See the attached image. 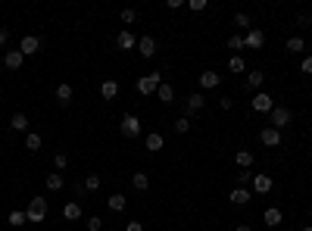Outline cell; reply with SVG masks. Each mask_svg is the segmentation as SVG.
<instances>
[{
	"label": "cell",
	"mask_w": 312,
	"mask_h": 231,
	"mask_svg": "<svg viewBox=\"0 0 312 231\" xmlns=\"http://www.w3.org/2000/svg\"><path fill=\"white\" fill-rule=\"evenodd\" d=\"M87 231H103V219L100 216H91L87 219Z\"/></svg>",
	"instance_id": "cell-39"
},
{
	"label": "cell",
	"mask_w": 312,
	"mask_h": 231,
	"mask_svg": "<svg viewBox=\"0 0 312 231\" xmlns=\"http://www.w3.org/2000/svg\"><path fill=\"white\" fill-rule=\"evenodd\" d=\"M188 7H191L194 13H203V10H206V0H191V4H188Z\"/></svg>",
	"instance_id": "cell-41"
},
{
	"label": "cell",
	"mask_w": 312,
	"mask_h": 231,
	"mask_svg": "<svg viewBox=\"0 0 312 231\" xmlns=\"http://www.w3.org/2000/svg\"><path fill=\"white\" fill-rule=\"evenodd\" d=\"M234 163L241 166V169H250V166L256 163V156H253V150H237V153H234Z\"/></svg>",
	"instance_id": "cell-19"
},
{
	"label": "cell",
	"mask_w": 312,
	"mask_h": 231,
	"mask_svg": "<svg viewBox=\"0 0 312 231\" xmlns=\"http://www.w3.org/2000/svg\"><path fill=\"white\" fill-rule=\"evenodd\" d=\"M19 50H22V57H34V53L41 50V38H34V34H25V38L19 41Z\"/></svg>",
	"instance_id": "cell-8"
},
{
	"label": "cell",
	"mask_w": 312,
	"mask_h": 231,
	"mask_svg": "<svg viewBox=\"0 0 312 231\" xmlns=\"http://www.w3.org/2000/svg\"><path fill=\"white\" fill-rule=\"evenodd\" d=\"M106 203H109V209H113V212H122V209L128 206V197H125V194H113Z\"/></svg>",
	"instance_id": "cell-27"
},
{
	"label": "cell",
	"mask_w": 312,
	"mask_h": 231,
	"mask_svg": "<svg viewBox=\"0 0 312 231\" xmlns=\"http://www.w3.org/2000/svg\"><path fill=\"white\" fill-rule=\"evenodd\" d=\"M156 97H159V103H175V87L162 81V84H159V91H156Z\"/></svg>",
	"instance_id": "cell-20"
},
{
	"label": "cell",
	"mask_w": 312,
	"mask_h": 231,
	"mask_svg": "<svg viewBox=\"0 0 312 231\" xmlns=\"http://www.w3.org/2000/svg\"><path fill=\"white\" fill-rule=\"evenodd\" d=\"M7 41H10V28L0 25V47H7Z\"/></svg>",
	"instance_id": "cell-43"
},
{
	"label": "cell",
	"mask_w": 312,
	"mask_h": 231,
	"mask_svg": "<svg viewBox=\"0 0 312 231\" xmlns=\"http://www.w3.org/2000/svg\"><path fill=\"white\" fill-rule=\"evenodd\" d=\"M259 141L265 147H281V131L278 128H272V125H265L262 128V134H259Z\"/></svg>",
	"instance_id": "cell-9"
},
{
	"label": "cell",
	"mask_w": 312,
	"mask_h": 231,
	"mask_svg": "<svg viewBox=\"0 0 312 231\" xmlns=\"http://www.w3.org/2000/svg\"><path fill=\"white\" fill-rule=\"evenodd\" d=\"M25 222H28V219H25V212H22V209H13V212H10V225L19 228V225H25Z\"/></svg>",
	"instance_id": "cell-33"
},
{
	"label": "cell",
	"mask_w": 312,
	"mask_h": 231,
	"mask_svg": "<svg viewBox=\"0 0 312 231\" xmlns=\"http://www.w3.org/2000/svg\"><path fill=\"white\" fill-rule=\"evenodd\" d=\"M262 81H265V75L259 72V69H253V72L247 75V87H253V91H259V87H262Z\"/></svg>",
	"instance_id": "cell-28"
},
{
	"label": "cell",
	"mask_w": 312,
	"mask_h": 231,
	"mask_svg": "<svg viewBox=\"0 0 312 231\" xmlns=\"http://www.w3.org/2000/svg\"><path fill=\"white\" fill-rule=\"evenodd\" d=\"M175 131H178V134H188V131H191V119H188V116H178V119H175Z\"/></svg>",
	"instance_id": "cell-32"
},
{
	"label": "cell",
	"mask_w": 312,
	"mask_h": 231,
	"mask_svg": "<svg viewBox=\"0 0 312 231\" xmlns=\"http://www.w3.org/2000/svg\"><path fill=\"white\" fill-rule=\"evenodd\" d=\"M116 44H119V50H138V38L128 28H122L119 31V38H116Z\"/></svg>",
	"instance_id": "cell-15"
},
{
	"label": "cell",
	"mask_w": 312,
	"mask_h": 231,
	"mask_svg": "<svg viewBox=\"0 0 312 231\" xmlns=\"http://www.w3.org/2000/svg\"><path fill=\"white\" fill-rule=\"evenodd\" d=\"M25 219H28L31 225H41V222L47 219V200H44V197H31V203H28V209H25Z\"/></svg>",
	"instance_id": "cell-1"
},
{
	"label": "cell",
	"mask_w": 312,
	"mask_h": 231,
	"mask_svg": "<svg viewBox=\"0 0 312 231\" xmlns=\"http://www.w3.org/2000/svg\"><path fill=\"white\" fill-rule=\"evenodd\" d=\"M135 19H138V10H131V7L122 10V22H125V25H135Z\"/></svg>",
	"instance_id": "cell-37"
},
{
	"label": "cell",
	"mask_w": 312,
	"mask_h": 231,
	"mask_svg": "<svg viewBox=\"0 0 312 231\" xmlns=\"http://www.w3.org/2000/svg\"><path fill=\"white\" fill-rule=\"evenodd\" d=\"M63 184H66V178H63L60 172H53V175H47V178H44V188H47V191H63Z\"/></svg>",
	"instance_id": "cell-23"
},
{
	"label": "cell",
	"mask_w": 312,
	"mask_h": 231,
	"mask_svg": "<svg viewBox=\"0 0 312 231\" xmlns=\"http://www.w3.org/2000/svg\"><path fill=\"white\" fill-rule=\"evenodd\" d=\"M41 144H44V137H41L38 131H28V134H25V150L34 153V150H41Z\"/></svg>",
	"instance_id": "cell-26"
},
{
	"label": "cell",
	"mask_w": 312,
	"mask_h": 231,
	"mask_svg": "<svg viewBox=\"0 0 312 231\" xmlns=\"http://www.w3.org/2000/svg\"><path fill=\"white\" fill-rule=\"evenodd\" d=\"M218 84H222V75L212 72V69H206V72L200 75V87H203V91H212V87H218Z\"/></svg>",
	"instance_id": "cell-14"
},
{
	"label": "cell",
	"mask_w": 312,
	"mask_h": 231,
	"mask_svg": "<svg viewBox=\"0 0 312 231\" xmlns=\"http://www.w3.org/2000/svg\"><path fill=\"white\" fill-rule=\"evenodd\" d=\"M159 84H162V75H159V72H150V75H141V78H138V94H144V97H150V94H156V91H159Z\"/></svg>",
	"instance_id": "cell-2"
},
{
	"label": "cell",
	"mask_w": 312,
	"mask_h": 231,
	"mask_svg": "<svg viewBox=\"0 0 312 231\" xmlns=\"http://www.w3.org/2000/svg\"><path fill=\"white\" fill-rule=\"evenodd\" d=\"M228 200H231L234 206H247V203L253 200V191H250V188H234Z\"/></svg>",
	"instance_id": "cell-12"
},
{
	"label": "cell",
	"mask_w": 312,
	"mask_h": 231,
	"mask_svg": "<svg viewBox=\"0 0 312 231\" xmlns=\"http://www.w3.org/2000/svg\"><path fill=\"white\" fill-rule=\"evenodd\" d=\"M22 63H25L22 50H7V53H4V66L13 69V72H16V69H22Z\"/></svg>",
	"instance_id": "cell-10"
},
{
	"label": "cell",
	"mask_w": 312,
	"mask_h": 231,
	"mask_svg": "<svg viewBox=\"0 0 312 231\" xmlns=\"http://www.w3.org/2000/svg\"><path fill=\"white\" fill-rule=\"evenodd\" d=\"M265 44V31L262 28H250L247 34H244V47H253V50H259Z\"/></svg>",
	"instance_id": "cell-7"
},
{
	"label": "cell",
	"mask_w": 312,
	"mask_h": 231,
	"mask_svg": "<svg viewBox=\"0 0 312 231\" xmlns=\"http://www.w3.org/2000/svg\"><path fill=\"white\" fill-rule=\"evenodd\" d=\"M234 25H237V28H247V31L253 28V25H250V16H247V13H237V16H234Z\"/></svg>",
	"instance_id": "cell-34"
},
{
	"label": "cell",
	"mask_w": 312,
	"mask_h": 231,
	"mask_svg": "<svg viewBox=\"0 0 312 231\" xmlns=\"http://www.w3.org/2000/svg\"><path fill=\"white\" fill-rule=\"evenodd\" d=\"M269 116H272V128H278V131H281V128H287V125H290V119H293L287 106H275Z\"/></svg>",
	"instance_id": "cell-4"
},
{
	"label": "cell",
	"mask_w": 312,
	"mask_h": 231,
	"mask_svg": "<svg viewBox=\"0 0 312 231\" xmlns=\"http://www.w3.org/2000/svg\"><path fill=\"white\" fill-rule=\"evenodd\" d=\"M300 72H303V75H312V53H306V57H303V63H300Z\"/></svg>",
	"instance_id": "cell-38"
},
{
	"label": "cell",
	"mask_w": 312,
	"mask_h": 231,
	"mask_svg": "<svg viewBox=\"0 0 312 231\" xmlns=\"http://www.w3.org/2000/svg\"><path fill=\"white\" fill-rule=\"evenodd\" d=\"M100 184H103V178H100L97 172H91V175H84V188H87V191H97Z\"/></svg>",
	"instance_id": "cell-31"
},
{
	"label": "cell",
	"mask_w": 312,
	"mask_h": 231,
	"mask_svg": "<svg viewBox=\"0 0 312 231\" xmlns=\"http://www.w3.org/2000/svg\"><path fill=\"white\" fill-rule=\"evenodd\" d=\"M284 50H287V53H306V41H303V38H290V41L284 44Z\"/></svg>",
	"instance_id": "cell-30"
},
{
	"label": "cell",
	"mask_w": 312,
	"mask_h": 231,
	"mask_svg": "<svg viewBox=\"0 0 312 231\" xmlns=\"http://www.w3.org/2000/svg\"><path fill=\"white\" fill-rule=\"evenodd\" d=\"M228 72H234V75H241V72H247V63H244V57H228Z\"/></svg>",
	"instance_id": "cell-24"
},
{
	"label": "cell",
	"mask_w": 312,
	"mask_h": 231,
	"mask_svg": "<svg viewBox=\"0 0 312 231\" xmlns=\"http://www.w3.org/2000/svg\"><path fill=\"white\" fill-rule=\"evenodd\" d=\"M162 144H166V137H162L159 131H150V134L144 137V147H147V150H153V153H156V150H162Z\"/></svg>",
	"instance_id": "cell-18"
},
{
	"label": "cell",
	"mask_w": 312,
	"mask_h": 231,
	"mask_svg": "<svg viewBox=\"0 0 312 231\" xmlns=\"http://www.w3.org/2000/svg\"><path fill=\"white\" fill-rule=\"evenodd\" d=\"M253 181V172L250 169H241V175H237V188H247Z\"/></svg>",
	"instance_id": "cell-36"
},
{
	"label": "cell",
	"mask_w": 312,
	"mask_h": 231,
	"mask_svg": "<svg viewBox=\"0 0 312 231\" xmlns=\"http://www.w3.org/2000/svg\"><path fill=\"white\" fill-rule=\"evenodd\" d=\"M131 184H135V191H147V188H150L147 172H135V175H131Z\"/></svg>",
	"instance_id": "cell-29"
},
{
	"label": "cell",
	"mask_w": 312,
	"mask_h": 231,
	"mask_svg": "<svg viewBox=\"0 0 312 231\" xmlns=\"http://www.w3.org/2000/svg\"><path fill=\"white\" fill-rule=\"evenodd\" d=\"M63 216H66L69 222H78V219H81V206H78L75 200H72V203H66V206H63Z\"/></svg>",
	"instance_id": "cell-25"
},
{
	"label": "cell",
	"mask_w": 312,
	"mask_h": 231,
	"mask_svg": "<svg viewBox=\"0 0 312 231\" xmlns=\"http://www.w3.org/2000/svg\"><path fill=\"white\" fill-rule=\"evenodd\" d=\"M228 47H231V50H241V47H244V34H231V38H228Z\"/></svg>",
	"instance_id": "cell-40"
},
{
	"label": "cell",
	"mask_w": 312,
	"mask_h": 231,
	"mask_svg": "<svg viewBox=\"0 0 312 231\" xmlns=\"http://www.w3.org/2000/svg\"><path fill=\"white\" fill-rule=\"evenodd\" d=\"M303 231H312V225H306V228H303Z\"/></svg>",
	"instance_id": "cell-46"
},
{
	"label": "cell",
	"mask_w": 312,
	"mask_h": 231,
	"mask_svg": "<svg viewBox=\"0 0 312 231\" xmlns=\"http://www.w3.org/2000/svg\"><path fill=\"white\" fill-rule=\"evenodd\" d=\"M218 110H225V113L234 110V100H231V97H222V100H218Z\"/></svg>",
	"instance_id": "cell-42"
},
{
	"label": "cell",
	"mask_w": 312,
	"mask_h": 231,
	"mask_svg": "<svg viewBox=\"0 0 312 231\" xmlns=\"http://www.w3.org/2000/svg\"><path fill=\"white\" fill-rule=\"evenodd\" d=\"M250 184H253V191H256V194H269V191L275 188L272 175H253V181H250Z\"/></svg>",
	"instance_id": "cell-13"
},
{
	"label": "cell",
	"mask_w": 312,
	"mask_h": 231,
	"mask_svg": "<svg viewBox=\"0 0 312 231\" xmlns=\"http://www.w3.org/2000/svg\"><path fill=\"white\" fill-rule=\"evenodd\" d=\"M250 103H253V113H272L275 110V97L265 94V91H256V97Z\"/></svg>",
	"instance_id": "cell-3"
},
{
	"label": "cell",
	"mask_w": 312,
	"mask_h": 231,
	"mask_svg": "<svg viewBox=\"0 0 312 231\" xmlns=\"http://www.w3.org/2000/svg\"><path fill=\"white\" fill-rule=\"evenodd\" d=\"M10 128H13V131H19V134H28V131H31V122H28V116H25V113H16V116L10 119Z\"/></svg>",
	"instance_id": "cell-11"
},
{
	"label": "cell",
	"mask_w": 312,
	"mask_h": 231,
	"mask_svg": "<svg viewBox=\"0 0 312 231\" xmlns=\"http://www.w3.org/2000/svg\"><path fill=\"white\" fill-rule=\"evenodd\" d=\"M72 94H75V91H72V84H66V81H63V84H57V100H60L63 106H69V103H72Z\"/></svg>",
	"instance_id": "cell-22"
},
{
	"label": "cell",
	"mask_w": 312,
	"mask_h": 231,
	"mask_svg": "<svg viewBox=\"0 0 312 231\" xmlns=\"http://www.w3.org/2000/svg\"><path fill=\"white\" fill-rule=\"evenodd\" d=\"M100 97H103V100H116V97H119V81H116V78H106V81L100 84Z\"/></svg>",
	"instance_id": "cell-16"
},
{
	"label": "cell",
	"mask_w": 312,
	"mask_h": 231,
	"mask_svg": "<svg viewBox=\"0 0 312 231\" xmlns=\"http://www.w3.org/2000/svg\"><path fill=\"white\" fill-rule=\"evenodd\" d=\"M119 131H122L125 137H138V134H141V119H138V116H131V113H128V116H122V125H119Z\"/></svg>",
	"instance_id": "cell-5"
},
{
	"label": "cell",
	"mask_w": 312,
	"mask_h": 231,
	"mask_svg": "<svg viewBox=\"0 0 312 231\" xmlns=\"http://www.w3.org/2000/svg\"><path fill=\"white\" fill-rule=\"evenodd\" d=\"M69 166V156L66 153H57V156H53V169H57V172H63Z\"/></svg>",
	"instance_id": "cell-35"
},
{
	"label": "cell",
	"mask_w": 312,
	"mask_h": 231,
	"mask_svg": "<svg viewBox=\"0 0 312 231\" xmlns=\"http://www.w3.org/2000/svg\"><path fill=\"white\" fill-rule=\"evenodd\" d=\"M262 219H265V225H269V228H278V225H281V209H278V206H269Z\"/></svg>",
	"instance_id": "cell-21"
},
{
	"label": "cell",
	"mask_w": 312,
	"mask_h": 231,
	"mask_svg": "<svg viewBox=\"0 0 312 231\" xmlns=\"http://www.w3.org/2000/svg\"><path fill=\"white\" fill-rule=\"evenodd\" d=\"M138 53L144 60H150L153 53H156V38L153 34H144V38H138Z\"/></svg>",
	"instance_id": "cell-6"
},
{
	"label": "cell",
	"mask_w": 312,
	"mask_h": 231,
	"mask_svg": "<svg viewBox=\"0 0 312 231\" xmlns=\"http://www.w3.org/2000/svg\"><path fill=\"white\" fill-rule=\"evenodd\" d=\"M234 231H253V228H250V225H237Z\"/></svg>",
	"instance_id": "cell-45"
},
{
	"label": "cell",
	"mask_w": 312,
	"mask_h": 231,
	"mask_svg": "<svg viewBox=\"0 0 312 231\" xmlns=\"http://www.w3.org/2000/svg\"><path fill=\"white\" fill-rule=\"evenodd\" d=\"M206 106V97H203V91H194V94H188V113H200Z\"/></svg>",
	"instance_id": "cell-17"
},
{
	"label": "cell",
	"mask_w": 312,
	"mask_h": 231,
	"mask_svg": "<svg viewBox=\"0 0 312 231\" xmlns=\"http://www.w3.org/2000/svg\"><path fill=\"white\" fill-rule=\"evenodd\" d=\"M125 231H144V225H141V222H128Z\"/></svg>",
	"instance_id": "cell-44"
}]
</instances>
